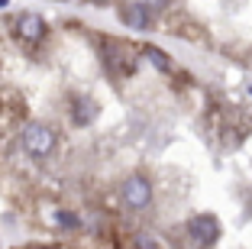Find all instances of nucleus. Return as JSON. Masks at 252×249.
<instances>
[{"label":"nucleus","mask_w":252,"mask_h":249,"mask_svg":"<svg viewBox=\"0 0 252 249\" xmlns=\"http://www.w3.org/2000/svg\"><path fill=\"white\" fill-rule=\"evenodd\" d=\"M23 149L32 159H49L55 152V130L45 123H26V130H23Z\"/></svg>","instance_id":"obj_1"},{"label":"nucleus","mask_w":252,"mask_h":249,"mask_svg":"<svg viewBox=\"0 0 252 249\" xmlns=\"http://www.w3.org/2000/svg\"><path fill=\"white\" fill-rule=\"evenodd\" d=\"M123 204L129 211H146L152 204V181L146 175H129L123 181Z\"/></svg>","instance_id":"obj_2"},{"label":"nucleus","mask_w":252,"mask_h":249,"mask_svg":"<svg viewBox=\"0 0 252 249\" xmlns=\"http://www.w3.org/2000/svg\"><path fill=\"white\" fill-rule=\"evenodd\" d=\"M188 233H191L194 243L214 246V243L220 240V223H217V217H210V213H200V217H194L191 223H188Z\"/></svg>","instance_id":"obj_3"},{"label":"nucleus","mask_w":252,"mask_h":249,"mask_svg":"<svg viewBox=\"0 0 252 249\" xmlns=\"http://www.w3.org/2000/svg\"><path fill=\"white\" fill-rule=\"evenodd\" d=\"M120 20H123L129 30H139V33H146L149 26H152V13H149L146 3H126V7L120 10Z\"/></svg>","instance_id":"obj_4"},{"label":"nucleus","mask_w":252,"mask_h":249,"mask_svg":"<svg viewBox=\"0 0 252 249\" xmlns=\"http://www.w3.org/2000/svg\"><path fill=\"white\" fill-rule=\"evenodd\" d=\"M16 33H20L26 42H39V39L45 36V23L39 20L36 13H23V16H16Z\"/></svg>","instance_id":"obj_5"},{"label":"nucleus","mask_w":252,"mask_h":249,"mask_svg":"<svg viewBox=\"0 0 252 249\" xmlns=\"http://www.w3.org/2000/svg\"><path fill=\"white\" fill-rule=\"evenodd\" d=\"M94 113H97V104L91 101V97H74L71 117H74V123H78V126H88L91 120H94Z\"/></svg>","instance_id":"obj_6"},{"label":"nucleus","mask_w":252,"mask_h":249,"mask_svg":"<svg viewBox=\"0 0 252 249\" xmlns=\"http://www.w3.org/2000/svg\"><path fill=\"white\" fill-rule=\"evenodd\" d=\"M142 55H146V62H149V65H156L158 71H171V59L165 55L162 49H156V45H146V49H142Z\"/></svg>","instance_id":"obj_7"},{"label":"nucleus","mask_w":252,"mask_h":249,"mask_svg":"<svg viewBox=\"0 0 252 249\" xmlns=\"http://www.w3.org/2000/svg\"><path fill=\"white\" fill-rule=\"evenodd\" d=\"M55 223H59L62 230H78L81 227V217L71 211H55Z\"/></svg>","instance_id":"obj_8"},{"label":"nucleus","mask_w":252,"mask_h":249,"mask_svg":"<svg viewBox=\"0 0 252 249\" xmlns=\"http://www.w3.org/2000/svg\"><path fill=\"white\" fill-rule=\"evenodd\" d=\"M136 246H146V249L152 246V249H156V246H158V240H156V236H139V240H136Z\"/></svg>","instance_id":"obj_9"},{"label":"nucleus","mask_w":252,"mask_h":249,"mask_svg":"<svg viewBox=\"0 0 252 249\" xmlns=\"http://www.w3.org/2000/svg\"><path fill=\"white\" fill-rule=\"evenodd\" d=\"M91 3H107V0H91Z\"/></svg>","instance_id":"obj_10"},{"label":"nucleus","mask_w":252,"mask_h":249,"mask_svg":"<svg viewBox=\"0 0 252 249\" xmlns=\"http://www.w3.org/2000/svg\"><path fill=\"white\" fill-rule=\"evenodd\" d=\"M0 7H7V0H0Z\"/></svg>","instance_id":"obj_11"},{"label":"nucleus","mask_w":252,"mask_h":249,"mask_svg":"<svg viewBox=\"0 0 252 249\" xmlns=\"http://www.w3.org/2000/svg\"><path fill=\"white\" fill-rule=\"evenodd\" d=\"M249 94H252V88H249Z\"/></svg>","instance_id":"obj_12"}]
</instances>
